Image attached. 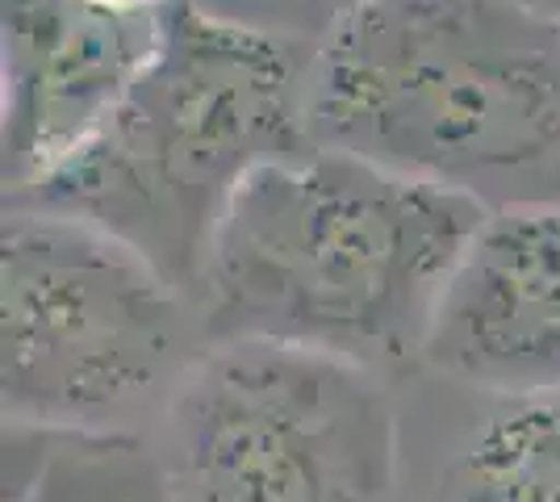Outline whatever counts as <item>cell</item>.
Segmentation results:
<instances>
[{
  "mask_svg": "<svg viewBox=\"0 0 560 502\" xmlns=\"http://www.w3.org/2000/svg\"><path fill=\"white\" fill-rule=\"evenodd\" d=\"M481 201L305 147L243 176L192 289L206 343L277 339L389 369L419 360Z\"/></svg>",
  "mask_w": 560,
  "mask_h": 502,
  "instance_id": "1",
  "label": "cell"
},
{
  "mask_svg": "<svg viewBox=\"0 0 560 502\" xmlns=\"http://www.w3.org/2000/svg\"><path fill=\"white\" fill-rule=\"evenodd\" d=\"M305 126L486 210L560 201V25L527 0H360L314 43Z\"/></svg>",
  "mask_w": 560,
  "mask_h": 502,
  "instance_id": "2",
  "label": "cell"
},
{
  "mask_svg": "<svg viewBox=\"0 0 560 502\" xmlns=\"http://www.w3.org/2000/svg\"><path fill=\"white\" fill-rule=\"evenodd\" d=\"M310 63V38L172 0L155 59L101 130L4 206L93 222L192 302L213 226L243 176L314 147L305 126Z\"/></svg>",
  "mask_w": 560,
  "mask_h": 502,
  "instance_id": "3",
  "label": "cell"
},
{
  "mask_svg": "<svg viewBox=\"0 0 560 502\" xmlns=\"http://www.w3.org/2000/svg\"><path fill=\"white\" fill-rule=\"evenodd\" d=\"M206 348L155 264L84 218L4 206L0 407L38 431H139ZM142 435V431H139Z\"/></svg>",
  "mask_w": 560,
  "mask_h": 502,
  "instance_id": "4",
  "label": "cell"
},
{
  "mask_svg": "<svg viewBox=\"0 0 560 502\" xmlns=\"http://www.w3.org/2000/svg\"><path fill=\"white\" fill-rule=\"evenodd\" d=\"M176 502H397L401 419L360 360L277 343H206L151 431Z\"/></svg>",
  "mask_w": 560,
  "mask_h": 502,
  "instance_id": "5",
  "label": "cell"
},
{
  "mask_svg": "<svg viewBox=\"0 0 560 502\" xmlns=\"http://www.w3.org/2000/svg\"><path fill=\"white\" fill-rule=\"evenodd\" d=\"M164 38V9L4 0L0 151L4 197L34 189L101 130Z\"/></svg>",
  "mask_w": 560,
  "mask_h": 502,
  "instance_id": "6",
  "label": "cell"
},
{
  "mask_svg": "<svg viewBox=\"0 0 560 502\" xmlns=\"http://www.w3.org/2000/svg\"><path fill=\"white\" fill-rule=\"evenodd\" d=\"M419 364L493 402L560 394V201L490 210L440 293Z\"/></svg>",
  "mask_w": 560,
  "mask_h": 502,
  "instance_id": "7",
  "label": "cell"
},
{
  "mask_svg": "<svg viewBox=\"0 0 560 502\" xmlns=\"http://www.w3.org/2000/svg\"><path fill=\"white\" fill-rule=\"evenodd\" d=\"M4 502H176L151 435L4 423Z\"/></svg>",
  "mask_w": 560,
  "mask_h": 502,
  "instance_id": "8",
  "label": "cell"
},
{
  "mask_svg": "<svg viewBox=\"0 0 560 502\" xmlns=\"http://www.w3.org/2000/svg\"><path fill=\"white\" fill-rule=\"evenodd\" d=\"M427 502H560V394L498 398L447 453Z\"/></svg>",
  "mask_w": 560,
  "mask_h": 502,
  "instance_id": "9",
  "label": "cell"
},
{
  "mask_svg": "<svg viewBox=\"0 0 560 502\" xmlns=\"http://www.w3.org/2000/svg\"><path fill=\"white\" fill-rule=\"evenodd\" d=\"M192 4L210 9L218 17H231V22H247L259 30H277V34L318 43L360 0H192Z\"/></svg>",
  "mask_w": 560,
  "mask_h": 502,
  "instance_id": "10",
  "label": "cell"
},
{
  "mask_svg": "<svg viewBox=\"0 0 560 502\" xmlns=\"http://www.w3.org/2000/svg\"><path fill=\"white\" fill-rule=\"evenodd\" d=\"M84 4H101V9H167L172 0H84Z\"/></svg>",
  "mask_w": 560,
  "mask_h": 502,
  "instance_id": "11",
  "label": "cell"
},
{
  "mask_svg": "<svg viewBox=\"0 0 560 502\" xmlns=\"http://www.w3.org/2000/svg\"><path fill=\"white\" fill-rule=\"evenodd\" d=\"M527 4H536L539 13H548V17L560 25V0H527Z\"/></svg>",
  "mask_w": 560,
  "mask_h": 502,
  "instance_id": "12",
  "label": "cell"
}]
</instances>
